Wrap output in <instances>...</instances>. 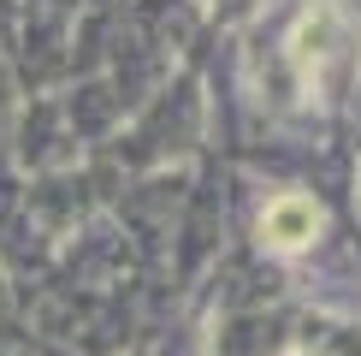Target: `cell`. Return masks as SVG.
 Returning <instances> with one entry per match:
<instances>
[{
  "label": "cell",
  "mask_w": 361,
  "mask_h": 356,
  "mask_svg": "<svg viewBox=\"0 0 361 356\" xmlns=\"http://www.w3.org/2000/svg\"><path fill=\"white\" fill-rule=\"evenodd\" d=\"M314 226H320V208H314L308 196H279L273 208H267V244L273 249H302L308 237H314Z\"/></svg>",
  "instance_id": "6da1fadb"
}]
</instances>
